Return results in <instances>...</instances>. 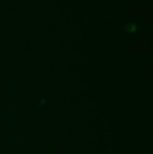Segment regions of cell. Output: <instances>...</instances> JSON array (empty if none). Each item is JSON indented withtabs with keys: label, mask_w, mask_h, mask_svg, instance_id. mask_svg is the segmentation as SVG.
Segmentation results:
<instances>
[{
	"label": "cell",
	"mask_w": 153,
	"mask_h": 154,
	"mask_svg": "<svg viewBox=\"0 0 153 154\" xmlns=\"http://www.w3.org/2000/svg\"><path fill=\"white\" fill-rule=\"evenodd\" d=\"M127 29H129V31H130V32H134V29H135V26H134V25H133L132 24V23H130V24H128V25H127Z\"/></svg>",
	"instance_id": "6da1fadb"
}]
</instances>
